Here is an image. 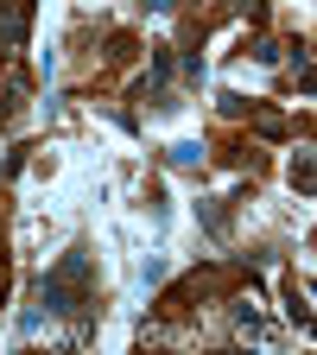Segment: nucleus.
I'll use <instances>...</instances> for the list:
<instances>
[{
    "label": "nucleus",
    "mask_w": 317,
    "mask_h": 355,
    "mask_svg": "<svg viewBox=\"0 0 317 355\" xmlns=\"http://www.w3.org/2000/svg\"><path fill=\"white\" fill-rule=\"evenodd\" d=\"M171 159H178V165H197V159H203V146H197V140H185V146H171Z\"/></svg>",
    "instance_id": "f257e3e1"
}]
</instances>
